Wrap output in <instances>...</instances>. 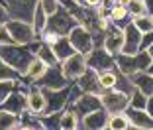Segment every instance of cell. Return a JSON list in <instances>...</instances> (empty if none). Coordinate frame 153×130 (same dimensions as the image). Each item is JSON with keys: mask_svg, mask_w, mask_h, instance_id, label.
<instances>
[{"mask_svg": "<svg viewBox=\"0 0 153 130\" xmlns=\"http://www.w3.org/2000/svg\"><path fill=\"white\" fill-rule=\"evenodd\" d=\"M130 79L134 81V85L137 87L141 93H145L147 97H151V95H153V73H149V71H137V73H131Z\"/></svg>", "mask_w": 153, "mask_h": 130, "instance_id": "d6986e66", "label": "cell"}, {"mask_svg": "<svg viewBox=\"0 0 153 130\" xmlns=\"http://www.w3.org/2000/svg\"><path fill=\"white\" fill-rule=\"evenodd\" d=\"M14 81H16V79H2V81H0V103H2V101H4L6 97L12 93Z\"/></svg>", "mask_w": 153, "mask_h": 130, "instance_id": "d6a6232c", "label": "cell"}, {"mask_svg": "<svg viewBox=\"0 0 153 130\" xmlns=\"http://www.w3.org/2000/svg\"><path fill=\"white\" fill-rule=\"evenodd\" d=\"M18 77H20V73L16 69H12L4 59L0 57V81L2 79H18Z\"/></svg>", "mask_w": 153, "mask_h": 130, "instance_id": "1f68e13d", "label": "cell"}, {"mask_svg": "<svg viewBox=\"0 0 153 130\" xmlns=\"http://www.w3.org/2000/svg\"><path fill=\"white\" fill-rule=\"evenodd\" d=\"M118 81V69H104V71H98V85L100 89H114Z\"/></svg>", "mask_w": 153, "mask_h": 130, "instance_id": "484cf974", "label": "cell"}, {"mask_svg": "<svg viewBox=\"0 0 153 130\" xmlns=\"http://www.w3.org/2000/svg\"><path fill=\"white\" fill-rule=\"evenodd\" d=\"M67 83L69 81L65 79V75L61 73V67H59V65H51V67L45 71V75L37 81L36 85L47 87V89H63Z\"/></svg>", "mask_w": 153, "mask_h": 130, "instance_id": "5bb4252c", "label": "cell"}, {"mask_svg": "<svg viewBox=\"0 0 153 130\" xmlns=\"http://www.w3.org/2000/svg\"><path fill=\"white\" fill-rule=\"evenodd\" d=\"M59 67H61V73L65 75L67 81H76L86 69H88V65H86V55L75 51L73 55H69L67 59H63V61L59 63Z\"/></svg>", "mask_w": 153, "mask_h": 130, "instance_id": "8992f818", "label": "cell"}, {"mask_svg": "<svg viewBox=\"0 0 153 130\" xmlns=\"http://www.w3.org/2000/svg\"><path fill=\"white\" fill-rule=\"evenodd\" d=\"M39 4L43 6V10L47 12V16H51V14L59 8V0H39Z\"/></svg>", "mask_w": 153, "mask_h": 130, "instance_id": "836d02e7", "label": "cell"}, {"mask_svg": "<svg viewBox=\"0 0 153 130\" xmlns=\"http://www.w3.org/2000/svg\"><path fill=\"white\" fill-rule=\"evenodd\" d=\"M151 44H153V32H147V34H143V38H141V50H147Z\"/></svg>", "mask_w": 153, "mask_h": 130, "instance_id": "8d00e7d4", "label": "cell"}, {"mask_svg": "<svg viewBox=\"0 0 153 130\" xmlns=\"http://www.w3.org/2000/svg\"><path fill=\"white\" fill-rule=\"evenodd\" d=\"M20 114L0 108V130H18Z\"/></svg>", "mask_w": 153, "mask_h": 130, "instance_id": "d4e9b609", "label": "cell"}, {"mask_svg": "<svg viewBox=\"0 0 153 130\" xmlns=\"http://www.w3.org/2000/svg\"><path fill=\"white\" fill-rule=\"evenodd\" d=\"M143 4H145L147 14H151V16H153V0H143Z\"/></svg>", "mask_w": 153, "mask_h": 130, "instance_id": "ab89813d", "label": "cell"}, {"mask_svg": "<svg viewBox=\"0 0 153 130\" xmlns=\"http://www.w3.org/2000/svg\"><path fill=\"white\" fill-rule=\"evenodd\" d=\"M102 107L108 110V114H118V112H126L130 107V95L122 93L118 89H102L98 93Z\"/></svg>", "mask_w": 153, "mask_h": 130, "instance_id": "277c9868", "label": "cell"}, {"mask_svg": "<svg viewBox=\"0 0 153 130\" xmlns=\"http://www.w3.org/2000/svg\"><path fill=\"white\" fill-rule=\"evenodd\" d=\"M76 24H79V20L61 4H59V8L51 16H47V30H53L59 36H67Z\"/></svg>", "mask_w": 153, "mask_h": 130, "instance_id": "3957f363", "label": "cell"}, {"mask_svg": "<svg viewBox=\"0 0 153 130\" xmlns=\"http://www.w3.org/2000/svg\"><path fill=\"white\" fill-rule=\"evenodd\" d=\"M153 59L149 57V53L145 50L137 51V53H118L114 55V63H116V69L124 75H131V73H137V71H147L149 63Z\"/></svg>", "mask_w": 153, "mask_h": 130, "instance_id": "7a4b0ae2", "label": "cell"}, {"mask_svg": "<svg viewBox=\"0 0 153 130\" xmlns=\"http://www.w3.org/2000/svg\"><path fill=\"white\" fill-rule=\"evenodd\" d=\"M151 97H153V95H151Z\"/></svg>", "mask_w": 153, "mask_h": 130, "instance_id": "ee69618b", "label": "cell"}, {"mask_svg": "<svg viewBox=\"0 0 153 130\" xmlns=\"http://www.w3.org/2000/svg\"><path fill=\"white\" fill-rule=\"evenodd\" d=\"M147 95L141 93L140 89H135L134 93L130 95V107L131 108H145V104H147Z\"/></svg>", "mask_w": 153, "mask_h": 130, "instance_id": "f546056e", "label": "cell"}, {"mask_svg": "<svg viewBox=\"0 0 153 130\" xmlns=\"http://www.w3.org/2000/svg\"><path fill=\"white\" fill-rule=\"evenodd\" d=\"M106 122H108V110L106 108H96V110L88 112L81 118V126L79 128L85 130H102L106 128Z\"/></svg>", "mask_w": 153, "mask_h": 130, "instance_id": "4fadbf2b", "label": "cell"}, {"mask_svg": "<svg viewBox=\"0 0 153 130\" xmlns=\"http://www.w3.org/2000/svg\"><path fill=\"white\" fill-rule=\"evenodd\" d=\"M33 51L27 45H20V44H8V45H0V57L4 59L12 69L22 75L26 71V67L30 65V61L33 59Z\"/></svg>", "mask_w": 153, "mask_h": 130, "instance_id": "6da1fadb", "label": "cell"}, {"mask_svg": "<svg viewBox=\"0 0 153 130\" xmlns=\"http://www.w3.org/2000/svg\"><path fill=\"white\" fill-rule=\"evenodd\" d=\"M131 24H134L141 34H147V32H153V16L151 14H141V16H135L131 18Z\"/></svg>", "mask_w": 153, "mask_h": 130, "instance_id": "83f0119b", "label": "cell"}, {"mask_svg": "<svg viewBox=\"0 0 153 130\" xmlns=\"http://www.w3.org/2000/svg\"><path fill=\"white\" fill-rule=\"evenodd\" d=\"M124 30V45H122V51L120 53H137V51H141V38H143V34H141L137 28L131 24V20L126 24V26L122 28Z\"/></svg>", "mask_w": 153, "mask_h": 130, "instance_id": "8fae6325", "label": "cell"}, {"mask_svg": "<svg viewBox=\"0 0 153 130\" xmlns=\"http://www.w3.org/2000/svg\"><path fill=\"white\" fill-rule=\"evenodd\" d=\"M32 26H33V32H36V36L39 38L43 34V30L47 28V12L43 10V6L37 2L36 10H33V18H32Z\"/></svg>", "mask_w": 153, "mask_h": 130, "instance_id": "cb8c5ba5", "label": "cell"}, {"mask_svg": "<svg viewBox=\"0 0 153 130\" xmlns=\"http://www.w3.org/2000/svg\"><path fill=\"white\" fill-rule=\"evenodd\" d=\"M36 55L39 59H43L45 63H47V65H59V59L55 57V53H53V50H51V45H47V44H43V41H41L39 44V47H37V51H36Z\"/></svg>", "mask_w": 153, "mask_h": 130, "instance_id": "4316f807", "label": "cell"}, {"mask_svg": "<svg viewBox=\"0 0 153 130\" xmlns=\"http://www.w3.org/2000/svg\"><path fill=\"white\" fill-rule=\"evenodd\" d=\"M102 4V0H82V6H88V8H98Z\"/></svg>", "mask_w": 153, "mask_h": 130, "instance_id": "74e56055", "label": "cell"}, {"mask_svg": "<svg viewBox=\"0 0 153 130\" xmlns=\"http://www.w3.org/2000/svg\"><path fill=\"white\" fill-rule=\"evenodd\" d=\"M79 126H81V118L76 116V112L71 107L63 108L61 116H59V128L61 130H76Z\"/></svg>", "mask_w": 153, "mask_h": 130, "instance_id": "ffe728a7", "label": "cell"}, {"mask_svg": "<svg viewBox=\"0 0 153 130\" xmlns=\"http://www.w3.org/2000/svg\"><path fill=\"white\" fill-rule=\"evenodd\" d=\"M26 99H27V110L32 112V114H37V116L45 114V110H47V101H45L43 91H41L37 85L30 87Z\"/></svg>", "mask_w": 153, "mask_h": 130, "instance_id": "7c38bea8", "label": "cell"}, {"mask_svg": "<svg viewBox=\"0 0 153 130\" xmlns=\"http://www.w3.org/2000/svg\"><path fill=\"white\" fill-rule=\"evenodd\" d=\"M10 20V12H8V6L6 2L0 0V26H6V22Z\"/></svg>", "mask_w": 153, "mask_h": 130, "instance_id": "e575fe53", "label": "cell"}, {"mask_svg": "<svg viewBox=\"0 0 153 130\" xmlns=\"http://www.w3.org/2000/svg\"><path fill=\"white\" fill-rule=\"evenodd\" d=\"M145 110H147V114L153 118V97H149V99H147V104H145Z\"/></svg>", "mask_w": 153, "mask_h": 130, "instance_id": "f35d334b", "label": "cell"}, {"mask_svg": "<svg viewBox=\"0 0 153 130\" xmlns=\"http://www.w3.org/2000/svg\"><path fill=\"white\" fill-rule=\"evenodd\" d=\"M108 130H128L131 128V120L126 112H118V114H108V122H106Z\"/></svg>", "mask_w": 153, "mask_h": 130, "instance_id": "603a6c76", "label": "cell"}, {"mask_svg": "<svg viewBox=\"0 0 153 130\" xmlns=\"http://www.w3.org/2000/svg\"><path fill=\"white\" fill-rule=\"evenodd\" d=\"M126 114L130 116L131 120V128H137V130H153V118L147 114L145 108H131L128 107Z\"/></svg>", "mask_w": 153, "mask_h": 130, "instance_id": "e0dca14e", "label": "cell"}, {"mask_svg": "<svg viewBox=\"0 0 153 130\" xmlns=\"http://www.w3.org/2000/svg\"><path fill=\"white\" fill-rule=\"evenodd\" d=\"M71 108L76 112L79 118H82L85 114H88V112L96 110V108H102V103H100V97L96 93H81L73 101Z\"/></svg>", "mask_w": 153, "mask_h": 130, "instance_id": "30bf717a", "label": "cell"}, {"mask_svg": "<svg viewBox=\"0 0 153 130\" xmlns=\"http://www.w3.org/2000/svg\"><path fill=\"white\" fill-rule=\"evenodd\" d=\"M108 18L112 20V24H114V26L124 28V26H126V24L131 20V16L128 14V8H126V6L116 4V2H114V4H112V8L108 10Z\"/></svg>", "mask_w": 153, "mask_h": 130, "instance_id": "44dd1931", "label": "cell"}, {"mask_svg": "<svg viewBox=\"0 0 153 130\" xmlns=\"http://www.w3.org/2000/svg\"><path fill=\"white\" fill-rule=\"evenodd\" d=\"M37 2H39V0H6V6H8L10 18L32 22L33 10H36Z\"/></svg>", "mask_w": 153, "mask_h": 130, "instance_id": "9c48e42d", "label": "cell"}, {"mask_svg": "<svg viewBox=\"0 0 153 130\" xmlns=\"http://www.w3.org/2000/svg\"><path fill=\"white\" fill-rule=\"evenodd\" d=\"M8 44H14V40L10 38L6 26H0V45H8Z\"/></svg>", "mask_w": 153, "mask_h": 130, "instance_id": "d590c367", "label": "cell"}, {"mask_svg": "<svg viewBox=\"0 0 153 130\" xmlns=\"http://www.w3.org/2000/svg\"><path fill=\"white\" fill-rule=\"evenodd\" d=\"M145 51H147V53H149V57H151V59H153V44H151V45H149V47H147V50H145Z\"/></svg>", "mask_w": 153, "mask_h": 130, "instance_id": "60d3db41", "label": "cell"}, {"mask_svg": "<svg viewBox=\"0 0 153 130\" xmlns=\"http://www.w3.org/2000/svg\"><path fill=\"white\" fill-rule=\"evenodd\" d=\"M102 45L106 47V51H110L112 55H118L122 51V45H124V30L112 24L110 30L106 32L104 40H102Z\"/></svg>", "mask_w": 153, "mask_h": 130, "instance_id": "2e32d148", "label": "cell"}, {"mask_svg": "<svg viewBox=\"0 0 153 130\" xmlns=\"http://www.w3.org/2000/svg\"><path fill=\"white\" fill-rule=\"evenodd\" d=\"M86 65L94 71H104V69L116 67L114 63V55L110 51H106L104 45H94L92 50L86 53Z\"/></svg>", "mask_w": 153, "mask_h": 130, "instance_id": "ba28073f", "label": "cell"}, {"mask_svg": "<svg viewBox=\"0 0 153 130\" xmlns=\"http://www.w3.org/2000/svg\"><path fill=\"white\" fill-rule=\"evenodd\" d=\"M75 83L79 85V89H81L82 93H96L98 95L100 91H102L100 85H98V71H94V69H90V67L86 69Z\"/></svg>", "mask_w": 153, "mask_h": 130, "instance_id": "ac0fdd59", "label": "cell"}, {"mask_svg": "<svg viewBox=\"0 0 153 130\" xmlns=\"http://www.w3.org/2000/svg\"><path fill=\"white\" fill-rule=\"evenodd\" d=\"M147 71H149V73H153V61L149 63V67H147Z\"/></svg>", "mask_w": 153, "mask_h": 130, "instance_id": "b9f144b4", "label": "cell"}, {"mask_svg": "<svg viewBox=\"0 0 153 130\" xmlns=\"http://www.w3.org/2000/svg\"><path fill=\"white\" fill-rule=\"evenodd\" d=\"M112 2H116V0H112Z\"/></svg>", "mask_w": 153, "mask_h": 130, "instance_id": "7bdbcfd3", "label": "cell"}, {"mask_svg": "<svg viewBox=\"0 0 153 130\" xmlns=\"http://www.w3.org/2000/svg\"><path fill=\"white\" fill-rule=\"evenodd\" d=\"M6 30H8L10 38L14 40V44H20V45H27L36 40V32H33L32 22H26V20H16V18H10L6 22Z\"/></svg>", "mask_w": 153, "mask_h": 130, "instance_id": "5b68a950", "label": "cell"}, {"mask_svg": "<svg viewBox=\"0 0 153 130\" xmlns=\"http://www.w3.org/2000/svg\"><path fill=\"white\" fill-rule=\"evenodd\" d=\"M114 89L122 91V93H126V95H131L137 87L134 85V81L130 79V75H124V73L118 71V81H116V87H114Z\"/></svg>", "mask_w": 153, "mask_h": 130, "instance_id": "f1b7e54d", "label": "cell"}, {"mask_svg": "<svg viewBox=\"0 0 153 130\" xmlns=\"http://www.w3.org/2000/svg\"><path fill=\"white\" fill-rule=\"evenodd\" d=\"M67 38H69V41H71V45L75 47V51H79V53L86 55L92 47H94L92 32H90L88 28H85L82 24H76V26L67 34Z\"/></svg>", "mask_w": 153, "mask_h": 130, "instance_id": "52a82bcc", "label": "cell"}, {"mask_svg": "<svg viewBox=\"0 0 153 130\" xmlns=\"http://www.w3.org/2000/svg\"><path fill=\"white\" fill-rule=\"evenodd\" d=\"M126 8H128V14H130L131 18H135V16H141V14H147L143 0H130Z\"/></svg>", "mask_w": 153, "mask_h": 130, "instance_id": "4dcf8cb0", "label": "cell"}, {"mask_svg": "<svg viewBox=\"0 0 153 130\" xmlns=\"http://www.w3.org/2000/svg\"><path fill=\"white\" fill-rule=\"evenodd\" d=\"M51 50H53L55 57L59 59V63L63 61V59H67L69 55L75 53V47L71 45V41H69V38H67V36H61V38H59V40L55 41L53 45H51Z\"/></svg>", "mask_w": 153, "mask_h": 130, "instance_id": "7402d4cb", "label": "cell"}, {"mask_svg": "<svg viewBox=\"0 0 153 130\" xmlns=\"http://www.w3.org/2000/svg\"><path fill=\"white\" fill-rule=\"evenodd\" d=\"M47 69H49V65H47L43 59H39L37 55H33V59L30 61V65L26 67V71H24L20 77H22L26 83H30V85H36L37 81L45 75V71H47Z\"/></svg>", "mask_w": 153, "mask_h": 130, "instance_id": "9a60e30c", "label": "cell"}]
</instances>
